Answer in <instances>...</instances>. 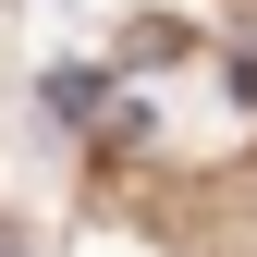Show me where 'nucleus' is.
I'll return each instance as SVG.
<instances>
[{"instance_id":"f257e3e1","label":"nucleus","mask_w":257,"mask_h":257,"mask_svg":"<svg viewBox=\"0 0 257 257\" xmlns=\"http://www.w3.org/2000/svg\"><path fill=\"white\" fill-rule=\"evenodd\" d=\"M37 98H49L61 122H86V110H110V74H86V61H74V74H49V86H37Z\"/></svg>"},{"instance_id":"f03ea898","label":"nucleus","mask_w":257,"mask_h":257,"mask_svg":"<svg viewBox=\"0 0 257 257\" xmlns=\"http://www.w3.org/2000/svg\"><path fill=\"white\" fill-rule=\"evenodd\" d=\"M0 257H13V245H0Z\"/></svg>"}]
</instances>
